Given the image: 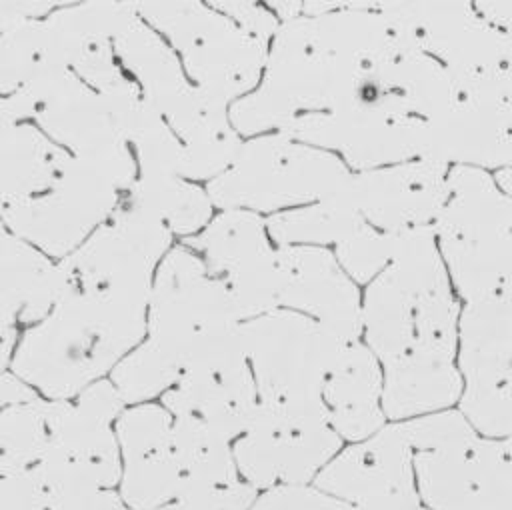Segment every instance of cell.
Segmentation results:
<instances>
[{
	"instance_id": "6da1fadb",
	"label": "cell",
	"mask_w": 512,
	"mask_h": 510,
	"mask_svg": "<svg viewBox=\"0 0 512 510\" xmlns=\"http://www.w3.org/2000/svg\"><path fill=\"white\" fill-rule=\"evenodd\" d=\"M394 34L376 2H342L334 12L282 22L258 88L230 106L232 126L262 136L296 116L338 108Z\"/></svg>"
},
{
	"instance_id": "7a4b0ae2",
	"label": "cell",
	"mask_w": 512,
	"mask_h": 510,
	"mask_svg": "<svg viewBox=\"0 0 512 510\" xmlns=\"http://www.w3.org/2000/svg\"><path fill=\"white\" fill-rule=\"evenodd\" d=\"M150 294L70 292L28 328L12 370L48 400H72L112 372L148 332Z\"/></svg>"
},
{
	"instance_id": "3957f363",
	"label": "cell",
	"mask_w": 512,
	"mask_h": 510,
	"mask_svg": "<svg viewBox=\"0 0 512 510\" xmlns=\"http://www.w3.org/2000/svg\"><path fill=\"white\" fill-rule=\"evenodd\" d=\"M452 288L434 226L398 232L392 262L362 302L364 344L382 366L408 356L456 360L462 310Z\"/></svg>"
},
{
	"instance_id": "277c9868",
	"label": "cell",
	"mask_w": 512,
	"mask_h": 510,
	"mask_svg": "<svg viewBox=\"0 0 512 510\" xmlns=\"http://www.w3.org/2000/svg\"><path fill=\"white\" fill-rule=\"evenodd\" d=\"M142 102V92L132 78L98 92L70 68H58L2 96L0 116L4 124L32 118L72 156L100 162L132 186L138 178V164L128 148V132Z\"/></svg>"
},
{
	"instance_id": "5b68a950",
	"label": "cell",
	"mask_w": 512,
	"mask_h": 510,
	"mask_svg": "<svg viewBox=\"0 0 512 510\" xmlns=\"http://www.w3.org/2000/svg\"><path fill=\"white\" fill-rule=\"evenodd\" d=\"M448 186L434 234L456 294L464 302L512 300V196L474 166H452Z\"/></svg>"
},
{
	"instance_id": "8992f818",
	"label": "cell",
	"mask_w": 512,
	"mask_h": 510,
	"mask_svg": "<svg viewBox=\"0 0 512 510\" xmlns=\"http://www.w3.org/2000/svg\"><path fill=\"white\" fill-rule=\"evenodd\" d=\"M350 176L334 152L274 132L244 142L232 166L206 190L222 210L278 214L338 194Z\"/></svg>"
},
{
	"instance_id": "52a82bcc",
	"label": "cell",
	"mask_w": 512,
	"mask_h": 510,
	"mask_svg": "<svg viewBox=\"0 0 512 510\" xmlns=\"http://www.w3.org/2000/svg\"><path fill=\"white\" fill-rule=\"evenodd\" d=\"M138 16L170 42L192 84L230 106L264 76L270 42L254 36L208 2H136Z\"/></svg>"
},
{
	"instance_id": "ba28073f",
	"label": "cell",
	"mask_w": 512,
	"mask_h": 510,
	"mask_svg": "<svg viewBox=\"0 0 512 510\" xmlns=\"http://www.w3.org/2000/svg\"><path fill=\"white\" fill-rule=\"evenodd\" d=\"M126 408L110 378L94 382L74 400H48L50 440L34 466L44 486V508L54 496L120 486L116 420Z\"/></svg>"
},
{
	"instance_id": "9c48e42d",
	"label": "cell",
	"mask_w": 512,
	"mask_h": 510,
	"mask_svg": "<svg viewBox=\"0 0 512 510\" xmlns=\"http://www.w3.org/2000/svg\"><path fill=\"white\" fill-rule=\"evenodd\" d=\"M242 320L226 286L188 246H174L160 262L148 304L146 342L168 358L180 376L214 342Z\"/></svg>"
},
{
	"instance_id": "30bf717a",
	"label": "cell",
	"mask_w": 512,
	"mask_h": 510,
	"mask_svg": "<svg viewBox=\"0 0 512 510\" xmlns=\"http://www.w3.org/2000/svg\"><path fill=\"white\" fill-rule=\"evenodd\" d=\"M324 402H260L246 432L232 444L238 474L258 492L312 484L342 450Z\"/></svg>"
},
{
	"instance_id": "8fae6325",
	"label": "cell",
	"mask_w": 512,
	"mask_h": 510,
	"mask_svg": "<svg viewBox=\"0 0 512 510\" xmlns=\"http://www.w3.org/2000/svg\"><path fill=\"white\" fill-rule=\"evenodd\" d=\"M260 402L314 404L346 346L316 320L276 308L240 326Z\"/></svg>"
},
{
	"instance_id": "7c38bea8",
	"label": "cell",
	"mask_w": 512,
	"mask_h": 510,
	"mask_svg": "<svg viewBox=\"0 0 512 510\" xmlns=\"http://www.w3.org/2000/svg\"><path fill=\"white\" fill-rule=\"evenodd\" d=\"M128 190L130 184L112 168L74 156L54 188L2 206V228L62 260L112 218Z\"/></svg>"
},
{
	"instance_id": "4fadbf2b",
	"label": "cell",
	"mask_w": 512,
	"mask_h": 510,
	"mask_svg": "<svg viewBox=\"0 0 512 510\" xmlns=\"http://www.w3.org/2000/svg\"><path fill=\"white\" fill-rule=\"evenodd\" d=\"M172 238L162 222L120 198L112 218L58 262L62 296L92 290L150 294Z\"/></svg>"
},
{
	"instance_id": "5bb4252c",
	"label": "cell",
	"mask_w": 512,
	"mask_h": 510,
	"mask_svg": "<svg viewBox=\"0 0 512 510\" xmlns=\"http://www.w3.org/2000/svg\"><path fill=\"white\" fill-rule=\"evenodd\" d=\"M240 326L200 352L162 396L174 418L196 420L230 442L246 432L260 406Z\"/></svg>"
},
{
	"instance_id": "9a60e30c",
	"label": "cell",
	"mask_w": 512,
	"mask_h": 510,
	"mask_svg": "<svg viewBox=\"0 0 512 510\" xmlns=\"http://www.w3.org/2000/svg\"><path fill=\"white\" fill-rule=\"evenodd\" d=\"M182 244L226 286L242 322L278 308V246H272L266 220L256 212L222 210Z\"/></svg>"
},
{
	"instance_id": "2e32d148",
	"label": "cell",
	"mask_w": 512,
	"mask_h": 510,
	"mask_svg": "<svg viewBox=\"0 0 512 510\" xmlns=\"http://www.w3.org/2000/svg\"><path fill=\"white\" fill-rule=\"evenodd\" d=\"M376 6L458 80L496 76L512 60V38L470 2H376Z\"/></svg>"
},
{
	"instance_id": "e0dca14e",
	"label": "cell",
	"mask_w": 512,
	"mask_h": 510,
	"mask_svg": "<svg viewBox=\"0 0 512 510\" xmlns=\"http://www.w3.org/2000/svg\"><path fill=\"white\" fill-rule=\"evenodd\" d=\"M312 484L358 510H430L418 494L414 450L400 422L342 448Z\"/></svg>"
},
{
	"instance_id": "ac0fdd59",
	"label": "cell",
	"mask_w": 512,
	"mask_h": 510,
	"mask_svg": "<svg viewBox=\"0 0 512 510\" xmlns=\"http://www.w3.org/2000/svg\"><path fill=\"white\" fill-rule=\"evenodd\" d=\"M278 282V308L316 320L346 344L360 342V292L334 252L322 246H278Z\"/></svg>"
},
{
	"instance_id": "d6986e66",
	"label": "cell",
	"mask_w": 512,
	"mask_h": 510,
	"mask_svg": "<svg viewBox=\"0 0 512 510\" xmlns=\"http://www.w3.org/2000/svg\"><path fill=\"white\" fill-rule=\"evenodd\" d=\"M448 172L450 166L440 162L410 160L356 172L344 192L370 226L404 232L434 226L450 196Z\"/></svg>"
},
{
	"instance_id": "ffe728a7",
	"label": "cell",
	"mask_w": 512,
	"mask_h": 510,
	"mask_svg": "<svg viewBox=\"0 0 512 510\" xmlns=\"http://www.w3.org/2000/svg\"><path fill=\"white\" fill-rule=\"evenodd\" d=\"M174 416L154 402L128 406L116 420L122 454L118 492L134 510H160L182 492L172 444Z\"/></svg>"
},
{
	"instance_id": "44dd1931",
	"label": "cell",
	"mask_w": 512,
	"mask_h": 510,
	"mask_svg": "<svg viewBox=\"0 0 512 510\" xmlns=\"http://www.w3.org/2000/svg\"><path fill=\"white\" fill-rule=\"evenodd\" d=\"M458 410L468 422L512 380V300L466 302L458 324Z\"/></svg>"
},
{
	"instance_id": "7402d4cb",
	"label": "cell",
	"mask_w": 512,
	"mask_h": 510,
	"mask_svg": "<svg viewBox=\"0 0 512 510\" xmlns=\"http://www.w3.org/2000/svg\"><path fill=\"white\" fill-rule=\"evenodd\" d=\"M382 392L384 370L378 356L364 342L346 344L322 390L330 426L342 440L360 442L386 426Z\"/></svg>"
},
{
	"instance_id": "603a6c76",
	"label": "cell",
	"mask_w": 512,
	"mask_h": 510,
	"mask_svg": "<svg viewBox=\"0 0 512 510\" xmlns=\"http://www.w3.org/2000/svg\"><path fill=\"white\" fill-rule=\"evenodd\" d=\"M0 252L2 326L42 322L62 298L58 264H52L42 250L6 228H2Z\"/></svg>"
},
{
	"instance_id": "cb8c5ba5",
	"label": "cell",
	"mask_w": 512,
	"mask_h": 510,
	"mask_svg": "<svg viewBox=\"0 0 512 510\" xmlns=\"http://www.w3.org/2000/svg\"><path fill=\"white\" fill-rule=\"evenodd\" d=\"M114 52L138 84L142 98L162 116L194 86L174 48L140 16L116 36Z\"/></svg>"
},
{
	"instance_id": "d4e9b609",
	"label": "cell",
	"mask_w": 512,
	"mask_h": 510,
	"mask_svg": "<svg viewBox=\"0 0 512 510\" xmlns=\"http://www.w3.org/2000/svg\"><path fill=\"white\" fill-rule=\"evenodd\" d=\"M2 146V206L26 202L54 188L72 162V154L28 122L4 124Z\"/></svg>"
},
{
	"instance_id": "484cf974",
	"label": "cell",
	"mask_w": 512,
	"mask_h": 510,
	"mask_svg": "<svg viewBox=\"0 0 512 510\" xmlns=\"http://www.w3.org/2000/svg\"><path fill=\"white\" fill-rule=\"evenodd\" d=\"M384 370L382 408L386 418L406 422L448 410L460 402L464 380L454 362L408 356Z\"/></svg>"
},
{
	"instance_id": "4316f807",
	"label": "cell",
	"mask_w": 512,
	"mask_h": 510,
	"mask_svg": "<svg viewBox=\"0 0 512 510\" xmlns=\"http://www.w3.org/2000/svg\"><path fill=\"white\" fill-rule=\"evenodd\" d=\"M122 202L162 222L174 236L190 238L212 222V198L182 176H138Z\"/></svg>"
},
{
	"instance_id": "83f0119b",
	"label": "cell",
	"mask_w": 512,
	"mask_h": 510,
	"mask_svg": "<svg viewBox=\"0 0 512 510\" xmlns=\"http://www.w3.org/2000/svg\"><path fill=\"white\" fill-rule=\"evenodd\" d=\"M366 220L352 204L344 188L320 202L272 214L266 220L276 246H326L340 244Z\"/></svg>"
},
{
	"instance_id": "f1b7e54d",
	"label": "cell",
	"mask_w": 512,
	"mask_h": 510,
	"mask_svg": "<svg viewBox=\"0 0 512 510\" xmlns=\"http://www.w3.org/2000/svg\"><path fill=\"white\" fill-rule=\"evenodd\" d=\"M172 444L182 474L180 494L242 480L234 460V442L208 426L188 418H174Z\"/></svg>"
},
{
	"instance_id": "f546056e",
	"label": "cell",
	"mask_w": 512,
	"mask_h": 510,
	"mask_svg": "<svg viewBox=\"0 0 512 510\" xmlns=\"http://www.w3.org/2000/svg\"><path fill=\"white\" fill-rule=\"evenodd\" d=\"M66 68L42 20L0 26V88L8 96L50 70Z\"/></svg>"
},
{
	"instance_id": "4dcf8cb0",
	"label": "cell",
	"mask_w": 512,
	"mask_h": 510,
	"mask_svg": "<svg viewBox=\"0 0 512 510\" xmlns=\"http://www.w3.org/2000/svg\"><path fill=\"white\" fill-rule=\"evenodd\" d=\"M50 440L48 398L2 408L0 414V476L40 464Z\"/></svg>"
},
{
	"instance_id": "1f68e13d",
	"label": "cell",
	"mask_w": 512,
	"mask_h": 510,
	"mask_svg": "<svg viewBox=\"0 0 512 510\" xmlns=\"http://www.w3.org/2000/svg\"><path fill=\"white\" fill-rule=\"evenodd\" d=\"M128 144L138 164V176H182L184 148L164 116L142 102L130 132Z\"/></svg>"
},
{
	"instance_id": "d6a6232c",
	"label": "cell",
	"mask_w": 512,
	"mask_h": 510,
	"mask_svg": "<svg viewBox=\"0 0 512 510\" xmlns=\"http://www.w3.org/2000/svg\"><path fill=\"white\" fill-rule=\"evenodd\" d=\"M398 232H382L368 222L336 246V258L344 272L358 284H370L392 262Z\"/></svg>"
},
{
	"instance_id": "836d02e7",
	"label": "cell",
	"mask_w": 512,
	"mask_h": 510,
	"mask_svg": "<svg viewBox=\"0 0 512 510\" xmlns=\"http://www.w3.org/2000/svg\"><path fill=\"white\" fill-rule=\"evenodd\" d=\"M456 510H512V468L502 438H488L478 484Z\"/></svg>"
},
{
	"instance_id": "e575fe53",
	"label": "cell",
	"mask_w": 512,
	"mask_h": 510,
	"mask_svg": "<svg viewBox=\"0 0 512 510\" xmlns=\"http://www.w3.org/2000/svg\"><path fill=\"white\" fill-rule=\"evenodd\" d=\"M258 494L248 482L236 480L224 486L184 492L160 510H250Z\"/></svg>"
},
{
	"instance_id": "d590c367",
	"label": "cell",
	"mask_w": 512,
	"mask_h": 510,
	"mask_svg": "<svg viewBox=\"0 0 512 510\" xmlns=\"http://www.w3.org/2000/svg\"><path fill=\"white\" fill-rule=\"evenodd\" d=\"M250 510H358L314 484L278 486L258 494Z\"/></svg>"
},
{
	"instance_id": "8d00e7d4",
	"label": "cell",
	"mask_w": 512,
	"mask_h": 510,
	"mask_svg": "<svg viewBox=\"0 0 512 510\" xmlns=\"http://www.w3.org/2000/svg\"><path fill=\"white\" fill-rule=\"evenodd\" d=\"M212 8H216L218 12L226 14L228 18H232L236 24H240L242 28H246L248 32H252L254 36L272 42V38L276 36L278 28H280V20L276 18V14L260 2H246V0H214L208 2Z\"/></svg>"
},
{
	"instance_id": "74e56055",
	"label": "cell",
	"mask_w": 512,
	"mask_h": 510,
	"mask_svg": "<svg viewBox=\"0 0 512 510\" xmlns=\"http://www.w3.org/2000/svg\"><path fill=\"white\" fill-rule=\"evenodd\" d=\"M470 424L486 438L512 436V380L480 414L470 420Z\"/></svg>"
},
{
	"instance_id": "f35d334b",
	"label": "cell",
	"mask_w": 512,
	"mask_h": 510,
	"mask_svg": "<svg viewBox=\"0 0 512 510\" xmlns=\"http://www.w3.org/2000/svg\"><path fill=\"white\" fill-rule=\"evenodd\" d=\"M56 2H42V0H2L0 2V26H8L14 22L38 20L44 14H52Z\"/></svg>"
},
{
	"instance_id": "ab89813d",
	"label": "cell",
	"mask_w": 512,
	"mask_h": 510,
	"mask_svg": "<svg viewBox=\"0 0 512 510\" xmlns=\"http://www.w3.org/2000/svg\"><path fill=\"white\" fill-rule=\"evenodd\" d=\"M38 392L36 388H32L28 382H24L20 376H16L14 372H6L2 374V384H0V402L2 408L8 406H16V404H28L38 400Z\"/></svg>"
},
{
	"instance_id": "60d3db41",
	"label": "cell",
	"mask_w": 512,
	"mask_h": 510,
	"mask_svg": "<svg viewBox=\"0 0 512 510\" xmlns=\"http://www.w3.org/2000/svg\"><path fill=\"white\" fill-rule=\"evenodd\" d=\"M476 10L512 38V0L476 2Z\"/></svg>"
},
{
	"instance_id": "b9f144b4",
	"label": "cell",
	"mask_w": 512,
	"mask_h": 510,
	"mask_svg": "<svg viewBox=\"0 0 512 510\" xmlns=\"http://www.w3.org/2000/svg\"><path fill=\"white\" fill-rule=\"evenodd\" d=\"M498 90H500V100H502L504 116H506L510 138H512V60L502 68L498 76Z\"/></svg>"
},
{
	"instance_id": "7bdbcfd3",
	"label": "cell",
	"mask_w": 512,
	"mask_h": 510,
	"mask_svg": "<svg viewBox=\"0 0 512 510\" xmlns=\"http://www.w3.org/2000/svg\"><path fill=\"white\" fill-rule=\"evenodd\" d=\"M266 6L276 14V18H278L280 22H288V20H294V18L302 16L304 2H296V0H272V2H266Z\"/></svg>"
},
{
	"instance_id": "ee69618b",
	"label": "cell",
	"mask_w": 512,
	"mask_h": 510,
	"mask_svg": "<svg viewBox=\"0 0 512 510\" xmlns=\"http://www.w3.org/2000/svg\"><path fill=\"white\" fill-rule=\"evenodd\" d=\"M494 180L496 184L500 186V190L508 196H512V166H506V168H500L494 172Z\"/></svg>"
},
{
	"instance_id": "f6af8a7d",
	"label": "cell",
	"mask_w": 512,
	"mask_h": 510,
	"mask_svg": "<svg viewBox=\"0 0 512 510\" xmlns=\"http://www.w3.org/2000/svg\"><path fill=\"white\" fill-rule=\"evenodd\" d=\"M128 510H134V508H128Z\"/></svg>"
}]
</instances>
